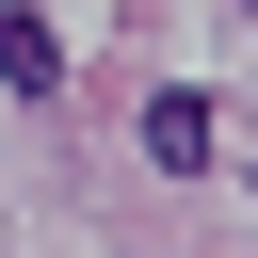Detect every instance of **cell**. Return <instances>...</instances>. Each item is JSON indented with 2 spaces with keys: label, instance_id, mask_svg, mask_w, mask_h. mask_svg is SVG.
Masks as SVG:
<instances>
[{
  "label": "cell",
  "instance_id": "2",
  "mask_svg": "<svg viewBox=\"0 0 258 258\" xmlns=\"http://www.w3.org/2000/svg\"><path fill=\"white\" fill-rule=\"evenodd\" d=\"M0 81H16V97H48V81H64V48H48V16H32V0H0Z\"/></svg>",
  "mask_w": 258,
  "mask_h": 258
},
{
  "label": "cell",
  "instance_id": "1",
  "mask_svg": "<svg viewBox=\"0 0 258 258\" xmlns=\"http://www.w3.org/2000/svg\"><path fill=\"white\" fill-rule=\"evenodd\" d=\"M145 161L194 177V161H210V97H145Z\"/></svg>",
  "mask_w": 258,
  "mask_h": 258
}]
</instances>
